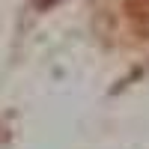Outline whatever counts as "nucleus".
<instances>
[{"mask_svg": "<svg viewBox=\"0 0 149 149\" xmlns=\"http://www.w3.org/2000/svg\"><path fill=\"white\" fill-rule=\"evenodd\" d=\"M125 6L134 18H149V0H125Z\"/></svg>", "mask_w": 149, "mask_h": 149, "instance_id": "1", "label": "nucleus"}]
</instances>
